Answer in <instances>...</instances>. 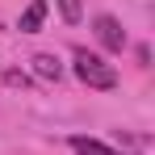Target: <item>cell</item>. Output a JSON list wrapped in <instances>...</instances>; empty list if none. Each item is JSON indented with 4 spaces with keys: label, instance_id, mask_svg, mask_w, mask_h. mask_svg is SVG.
Here are the masks:
<instances>
[{
    "label": "cell",
    "instance_id": "3",
    "mask_svg": "<svg viewBox=\"0 0 155 155\" xmlns=\"http://www.w3.org/2000/svg\"><path fill=\"white\" fill-rule=\"evenodd\" d=\"M42 21H46V0H34L25 13H21V25H17V29H21V34H38Z\"/></svg>",
    "mask_w": 155,
    "mask_h": 155
},
{
    "label": "cell",
    "instance_id": "6",
    "mask_svg": "<svg viewBox=\"0 0 155 155\" xmlns=\"http://www.w3.org/2000/svg\"><path fill=\"white\" fill-rule=\"evenodd\" d=\"M59 13H63V21H67V25H76L80 17H84V8H80V0H59Z\"/></svg>",
    "mask_w": 155,
    "mask_h": 155
},
{
    "label": "cell",
    "instance_id": "1",
    "mask_svg": "<svg viewBox=\"0 0 155 155\" xmlns=\"http://www.w3.org/2000/svg\"><path fill=\"white\" fill-rule=\"evenodd\" d=\"M76 76L88 84V88H97V92H109V88H117V71L105 63L101 54H92V51H84L80 46L76 51Z\"/></svg>",
    "mask_w": 155,
    "mask_h": 155
},
{
    "label": "cell",
    "instance_id": "4",
    "mask_svg": "<svg viewBox=\"0 0 155 155\" xmlns=\"http://www.w3.org/2000/svg\"><path fill=\"white\" fill-rule=\"evenodd\" d=\"M67 143H71V151H76V155H117L113 147H105V143H97V138H84V134L67 138Z\"/></svg>",
    "mask_w": 155,
    "mask_h": 155
},
{
    "label": "cell",
    "instance_id": "2",
    "mask_svg": "<svg viewBox=\"0 0 155 155\" xmlns=\"http://www.w3.org/2000/svg\"><path fill=\"white\" fill-rule=\"evenodd\" d=\"M92 29H97V38H101L105 51H122V46H126V29L117 25L113 17H97V21H92Z\"/></svg>",
    "mask_w": 155,
    "mask_h": 155
},
{
    "label": "cell",
    "instance_id": "5",
    "mask_svg": "<svg viewBox=\"0 0 155 155\" xmlns=\"http://www.w3.org/2000/svg\"><path fill=\"white\" fill-rule=\"evenodd\" d=\"M34 71H38L42 80H59V76H63V67H59L54 54H34Z\"/></svg>",
    "mask_w": 155,
    "mask_h": 155
}]
</instances>
